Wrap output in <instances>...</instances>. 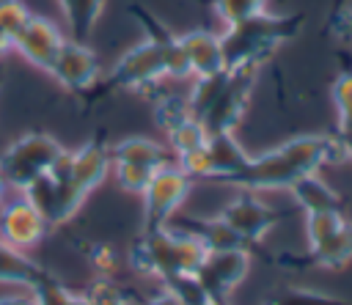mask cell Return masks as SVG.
Here are the masks:
<instances>
[{"label":"cell","mask_w":352,"mask_h":305,"mask_svg":"<svg viewBox=\"0 0 352 305\" xmlns=\"http://www.w3.org/2000/svg\"><path fill=\"white\" fill-rule=\"evenodd\" d=\"M352 261V223L346 220L336 234L311 247V264L324 269H341Z\"/></svg>","instance_id":"cell-21"},{"label":"cell","mask_w":352,"mask_h":305,"mask_svg":"<svg viewBox=\"0 0 352 305\" xmlns=\"http://www.w3.org/2000/svg\"><path fill=\"white\" fill-rule=\"evenodd\" d=\"M330 30H333L341 41H352V0L336 3V14H333V19H330Z\"/></svg>","instance_id":"cell-37"},{"label":"cell","mask_w":352,"mask_h":305,"mask_svg":"<svg viewBox=\"0 0 352 305\" xmlns=\"http://www.w3.org/2000/svg\"><path fill=\"white\" fill-rule=\"evenodd\" d=\"M63 41H66V38L60 36V30H58L50 19L30 14V19H28L25 27H22V33L14 38V49H16L28 63H33V66L50 71V69L55 66V58H58Z\"/></svg>","instance_id":"cell-13"},{"label":"cell","mask_w":352,"mask_h":305,"mask_svg":"<svg viewBox=\"0 0 352 305\" xmlns=\"http://www.w3.org/2000/svg\"><path fill=\"white\" fill-rule=\"evenodd\" d=\"M88 261L91 267L96 269L99 278H113L116 267H118V253L110 247V245H102V242H94L88 247Z\"/></svg>","instance_id":"cell-36"},{"label":"cell","mask_w":352,"mask_h":305,"mask_svg":"<svg viewBox=\"0 0 352 305\" xmlns=\"http://www.w3.org/2000/svg\"><path fill=\"white\" fill-rule=\"evenodd\" d=\"M278 217H280V212L272 209V206H267L264 201H258V198L253 195V190H242V192H239L234 201H228V203L223 206V212H220V220H223L239 239H245L248 245L261 242L264 234L278 223Z\"/></svg>","instance_id":"cell-11"},{"label":"cell","mask_w":352,"mask_h":305,"mask_svg":"<svg viewBox=\"0 0 352 305\" xmlns=\"http://www.w3.org/2000/svg\"><path fill=\"white\" fill-rule=\"evenodd\" d=\"M33 300L36 305H91V300L85 294H74L69 291L60 280H55L52 275L47 280H41L33 289Z\"/></svg>","instance_id":"cell-26"},{"label":"cell","mask_w":352,"mask_h":305,"mask_svg":"<svg viewBox=\"0 0 352 305\" xmlns=\"http://www.w3.org/2000/svg\"><path fill=\"white\" fill-rule=\"evenodd\" d=\"M256 71L253 66H239V69H228V80L220 91V96L214 99V104L206 110V115L201 118L206 135H223V132H234L236 124L242 121L253 85H256Z\"/></svg>","instance_id":"cell-8"},{"label":"cell","mask_w":352,"mask_h":305,"mask_svg":"<svg viewBox=\"0 0 352 305\" xmlns=\"http://www.w3.org/2000/svg\"><path fill=\"white\" fill-rule=\"evenodd\" d=\"M60 154H63L60 143L47 132H28L16 137L0 154V170L6 176V184L25 192L36 179L52 170Z\"/></svg>","instance_id":"cell-5"},{"label":"cell","mask_w":352,"mask_h":305,"mask_svg":"<svg viewBox=\"0 0 352 305\" xmlns=\"http://www.w3.org/2000/svg\"><path fill=\"white\" fill-rule=\"evenodd\" d=\"M8 49H14V44H11V38H8L6 33H0V55L8 52Z\"/></svg>","instance_id":"cell-41"},{"label":"cell","mask_w":352,"mask_h":305,"mask_svg":"<svg viewBox=\"0 0 352 305\" xmlns=\"http://www.w3.org/2000/svg\"><path fill=\"white\" fill-rule=\"evenodd\" d=\"M289 192L294 195L297 206L305 214H311V212H341V195L324 179H319L316 173H308V176L297 179L289 187Z\"/></svg>","instance_id":"cell-18"},{"label":"cell","mask_w":352,"mask_h":305,"mask_svg":"<svg viewBox=\"0 0 352 305\" xmlns=\"http://www.w3.org/2000/svg\"><path fill=\"white\" fill-rule=\"evenodd\" d=\"M338 3H341V0H338Z\"/></svg>","instance_id":"cell-44"},{"label":"cell","mask_w":352,"mask_h":305,"mask_svg":"<svg viewBox=\"0 0 352 305\" xmlns=\"http://www.w3.org/2000/svg\"><path fill=\"white\" fill-rule=\"evenodd\" d=\"M113 170H116V181L121 190L126 192H138L143 195V190L148 187L151 176L157 173V168H148V165H132V162H113Z\"/></svg>","instance_id":"cell-32"},{"label":"cell","mask_w":352,"mask_h":305,"mask_svg":"<svg viewBox=\"0 0 352 305\" xmlns=\"http://www.w3.org/2000/svg\"><path fill=\"white\" fill-rule=\"evenodd\" d=\"M58 5H60L63 19L72 30V38L85 41L94 33V25L102 14L104 0H58Z\"/></svg>","instance_id":"cell-22"},{"label":"cell","mask_w":352,"mask_h":305,"mask_svg":"<svg viewBox=\"0 0 352 305\" xmlns=\"http://www.w3.org/2000/svg\"><path fill=\"white\" fill-rule=\"evenodd\" d=\"M182 223L184 225H179V231L195 236L206 247V253L209 250H228V247H248V242L239 239L220 217H212V220H206V217H184Z\"/></svg>","instance_id":"cell-19"},{"label":"cell","mask_w":352,"mask_h":305,"mask_svg":"<svg viewBox=\"0 0 352 305\" xmlns=\"http://www.w3.org/2000/svg\"><path fill=\"white\" fill-rule=\"evenodd\" d=\"M165 77H168L165 55L154 41L146 38L113 63L110 74L102 80V85H96L99 93H94V96H104V93H116V91L143 93L148 88H157V82L165 80Z\"/></svg>","instance_id":"cell-6"},{"label":"cell","mask_w":352,"mask_h":305,"mask_svg":"<svg viewBox=\"0 0 352 305\" xmlns=\"http://www.w3.org/2000/svg\"><path fill=\"white\" fill-rule=\"evenodd\" d=\"M206 151H209V162H212V176L214 181H226L234 184V179L248 168L250 154L236 143L234 132H223V135H209L206 140Z\"/></svg>","instance_id":"cell-16"},{"label":"cell","mask_w":352,"mask_h":305,"mask_svg":"<svg viewBox=\"0 0 352 305\" xmlns=\"http://www.w3.org/2000/svg\"><path fill=\"white\" fill-rule=\"evenodd\" d=\"M228 80V69L223 71H214V74H204V77H195L192 88L187 91V104H190V113L195 121H201L206 115V110L214 104V99L220 96L223 85Z\"/></svg>","instance_id":"cell-23"},{"label":"cell","mask_w":352,"mask_h":305,"mask_svg":"<svg viewBox=\"0 0 352 305\" xmlns=\"http://www.w3.org/2000/svg\"><path fill=\"white\" fill-rule=\"evenodd\" d=\"M28 19H30V11L22 5V0H0V33H6L11 44L22 33Z\"/></svg>","instance_id":"cell-33"},{"label":"cell","mask_w":352,"mask_h":305,"mask_svg":"<svg viewBox=\"0 0 352 305\" xmlns=\"http://www.w3.org/2000/svg\"><path fill=\"white\" fill-rule=\"evenodd\" d=\"M113 162H132V165H148L162 168L168 165V148L151 137H126L110 148Z\"/></svg>","instance_id":"cell-20"},{"label":"cell","mask_w":352,"mask_h":305,"mask_svg":"<svg viewBox=\"0 0 352 305\" xmlns=\"http://www.w3.org/2000/svg\"><path fill=\"white\" fill-rule=\"evenodd\" d=\"M0 305H36L33 297H0Z\"/></svg>","instance_id":"cell-38"},{"label":"cell","mask_w":352,"mask_h":305,"mask_svg":"<svg viewBox=\"0 0 352 305\" xmlns=\"http://www.w3.org/2000/svg\"><path fill=\"white\" fill-rule=\"evenodd\" d=\"M209 3L226 25H236L242 19H250L267 11V0H209Z\"/></svg>","instance_id":"cell-29"},{"label":"cell","mask_w":352,"mask_h":305,"mask_svg":"<svg viewBox=\"0 0 352 305\" xmlns=\"http://www.w3.org/2000/svg\"><path fill=\"white\" fill-rule=\"evenodd\" d=\"M190 176L179 165H162L143 190V231L165 228L190 192Z\"/></svg>","instance_id":"cell-7"},{"label":"cell","mask_w":352,"mask_h":305,"mask_svg":"<svg viewBox=\"0 0 352 305\" xmlns=\"http://www.w3.org/2000/svg\"><path fill=\"white\" fill-rule=\"evenodd\" d=\"M344 223H346V217H344L341 212H311V214H305L308 247H314V245H319L322 239H327L330 234H336Z\"/></svg>","instance_id":"cell-30"},{"label":"cell","mask_w":352,"mask_h":305,"mask_svg":"<svg viewBox=\"0 0 352 305\" xmlns=\"http://www.w3.org/2000/svg\"><path fill=\"white\" fill-rule=\"evenodd\" d=\"M349 159L338 135H300L258 157H250L248 168L234 179L242 190H289L297 179L316 173L324 165Z\"/></svg>","instance_id":"cell-2"},{"label":"cell","mask_w":352,"mask_h":305,"mask_svg":"<svg viewBox=\"0 0 352 305\" xmlns=\"http://www.w3.org/2000/svg\"><path fill=\"white\" fill-rule=\"evenodd\" d=\"M6 190H8V184H6V176H3V170H0V209H3V203H6Z\"/></svg>","instance_id":"cell-42"},{"label":"cell","mask_w":352,"mask_h":305,"mask_svg":"<svg viewBox=\"0 0 352 305\" xmlns=\"http://www.w3.org/2000/svg\"><path fill=\"white\" fill-rule=\"evenodd\" d=\"M110 165L113 159L107 140L94 135L77 151H63L52 170L25 190V198L47 217L50 225L66 223L88 198V192L102 184Z\"/></svg>","instance_id":"cell-1"},{"label":"cell","mask_w":352,"mask_h":305,"mask_svg":"<svg viewBox=\"0 0 352 305\" xmlns=\"http://www.w3.org/2000/svg\"><path fill=\"white\" fill-rule=\"evenodd\" d=\"M165 291L179 302V305H214L206 294V289L201 286V280L195 275H170L162 280Z\"/></svg>","instance_id":"cell-25"},{"label":"cell","mask_w":352,"mask_h":305,"mask_svg":"<svg viewBox=\"0 0 352 305\" xmlns=\"http://www.w3.org/2000/svg\"><path fill=\"white\" fill-rule=\"evenodd\" d=\"M338 140L344 143V148H346V157H352V132H338Z\"/></svg>","instance_id":"cell-40"},{"label":"cell","mask_w":352,"mask_h":305,"mask_svg":"<svg viewBox=\"0 0 352 305\" xmlns=\"http://www.w3.org/2000/svg\"><path fill=\"white\" fill-rule=\"evenodd\" d=\"M248 272H250V250L228 247V250H209L195 278L201 280V286L206 289L214 305H228V294L245 280Z\"/></svg>","instance_id":"cell-9"},{"label":"cell","mask_w":352,"mask_h":305,"mask_svg":"<svg viewBox=\"0 0 352 305\" xmlns=\"http://www.w3.org/2000/svg\"><path fill=\"white\" fill-rule=\"evenodd\" d=\"M50 231L47 217L30 203V201H6L0 209V236L3 242L14 247H33L38 245Z\"/></svg>","instance_id":"cell-12"},{"label":"cell","mask_w":352,"mask_h":305,"mask_svg":"<svg viewBox=\"0 0 352 305\" xmlns=\"http://www.w3.org/2000/svg\"><path fill=\"white\" fill-rule=\"evenodd\" d=\"M85 297L91 300V305H132L110 278H94Z\"/></svg>","instance_id":"cell-34"},{"label":"cell","mask_w":352,"mask_h":305,"mask_svg":"<svg viewBox=\"0 0 352 305\" xmlns=\"http://www.w3.org/2000/svg\"><path fill=\"white\" fill-rule=\"evenodd\" d=\"M176 165L190 176V179H209L212 176V162H209V151H206V143L195 151H187V154H179L176 157Z\"/></svg>","instance_id":"cell-35"},{"label":"cell","mask_w":352,"mask_h":305,"mask_svg":"<svg viewBox=\"0 0 352 305\" xmlns=\"http://www.w3.org/2000/svg\"><path fill=\"white\" fill-rule=\"evenodd\" d=\"M264 305H352L341 297H330L324 291H314V289H286L272 294Z\"/></svg>","instance_id":"cell-28"},{"label":"cell","mask_w":352,"mask_h":305,"mask_svg":"<svg viewBox=\"0 0 352 305\" xmlns=\"http://www.w3.org/2000/svg\"><path fill=\"white\" fill-rule=\"evenodd\" d=\"M330 93L338 113V132H352V71H341Z\"/></svg>","instance_id":"cell-31"},{"label":"cell","mask_w":352,"mask_h":305,"mask_svg":"<svg viewBox=\"0 0 352 305\" xmlns=\"http://www.w3.org/2000/svg\"><path fill=\"white\" fill-rule=\"evenodd\" d=\"M165 135H168V146H170V151H173L176 157H179V154H187V151H195V148H201V146L209 140L204 124L195 121V118L184 121L182 126H176V129H170V132H165Z\"/></svg>","instance_id":"cell-27"},{"label":"cell","mask_w":352,"mask_h":305,"mask_svg":"<svg viewBox=\"0 0 352 305\" xmlns=\"http://www.w3.org/2000/svg\"><path fill=\"white\" fill-rule=\"evenodd\" d=\"M129 14L140 22V27L146 30V38L148 41H154L160 49H162V55H165V63H168V77H176V80H182V77H190V66H187V58H184V52H182V44H179V36H173L148 8H140L138 3H132L129 5Z\"/></svg>","instance_id":"cell-15"},{"label":"cell","mask_w":352,"mask_h":305,"mask_svg":"<svg viewBox=\"0 0 352 305\" xmlns=\"http://www.w3.org/2000/svg\"><path fill=\"white\" fill-rule=\"evenodd\" d=\"M190 104H187V93H160L154 102V121L162 132H170L176 126H182L184 121H190Z\"/></svg>","instance_id":"cell-24"},{"label":"cell","mask_w":352,"mask_h":305,"mask_svg":"<svg viewBox=\"0 0 352 305\" xmlns=\"http://www.w3.org/2000/svg\"><path fill=\"white\" fill-rule=\"evenodd\" d=\"M99 69L102 66H99L96 52L85 41L69 38V41H63L50 74L69 93H88L91 88L99 85Z\"/></svg>","instance_id":"cell-10"},{"label":"cell","mask_w":352,"mask_h":305,"mask_svg":"<svg viewBox=\"0 0 352 305\" xmlns=\"http://www.w3.org/2000/svg\"><path fill=\"white\" fill-rule=\"evenodd\" d=\"M302 14H256L236 25H228L220 36L226 69L264 66L280 44L292 41L302 30Z\"/></svg>","instance_id":"cell-3"},{"label":"cell","mask_w":352,"mask_h":305,"mask_svg":"<svg viewBox=\"0 0 352 305\" xmlns=\"http://www.w3.org/2000/svg\"><path fill=\"white\" fill-rule=\"evenodd\" d=\"M146 305H179V302H176V300H173V297H170L168 291H162V294H157V297H151V300H148Z\"/></svg>","instance_id":"cell-39"},{"label":"cell","mask_w":352,"mask_h":305,"mask_svg":"<svg viewBox=\"0 0 352 305\" xmlns=\"http://www.w3.org/2000/svg\"><path fill=\"white\" fill-rule=\"evenodd\" d=\"M206 258V247L179 231V228H154V231H140V236L129 245L126 261L138 275L148 278H170V275H195L198 267Z\"/></svg>","instance_id":"cell-4"},{"label":"cell","mask_w":352,"mask_h":305,"mask_svg":"<svg viewBox=\"0 0 352 305\" xmlns=\"http://www.w3.org/2000/svg\"><path fill=\"white\" fill-rule=\"evenodd\" d=\"M0 82H3V74H0Z\"/></svg>","instance_id":"cell-43"},{"label":"cell","mask_w":352,"mask_h":305,"mask_svg":"<svg viewBox=\"0 0 352 305\" xmlns=\"http://www.w3.org/2000/svg\"><path fill=\"white\" fill-rule=\"evenodd\" d=\"M179 44L187 58L190 77H204V74H214L226 69L220 36H214L212 30H204V27L187 30L184 36H179Z\"/></svg>","instance_id":"cell-14"},{"label":"cell","mask_w":352,"mask_h":305,"mask_svg":"<svg viewBox=\"0 0 352 305\" xmlns=\"http://www.w3.org/2000/svg\"><path fill=\"white\" fill-rule=\"evenodd\" d=\"M47 278H50V272L41 264H36L19 247H14V245H8V242L0 239V283L36 289Z\"/></svg>","instance_id":"cell-17"}]
</instances>
